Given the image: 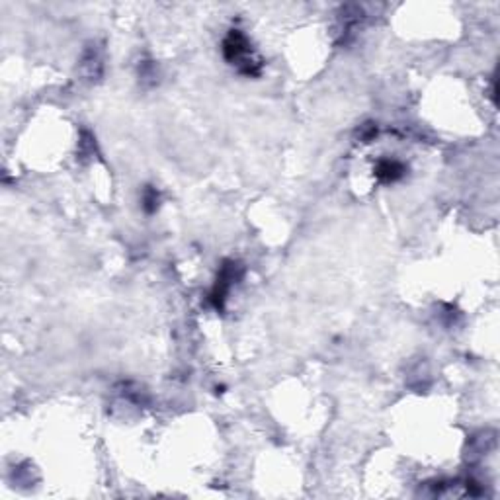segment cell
<instances>
[{"label": "cell", "instance_id": "6da1fadb", "mask_svg": "<svg viewBox=\"0 0 500 500\" xmlns=\"http://www.w3.org/2000/svg\"><path fill=\"white\" fill-rule=\"evenodd\" d=\"M223 55L227 59L229 63H237L240 65V70L244 75H258V70L252 67V59H250V47L249 39L240 34L239 30H233L227 35V39L223 41Z\"/></svg>", "mask_w": 500, "mask_h": 500}, {"label": "cell", "instance_id": "7a4b0ae2", "mask_svg": "<svg viewBox=\"0 0 500 500\" xmlns=\"http://www.w3.org/2000/svg\"><path fill=\"white\" fill-rule=\"evenodd\" d=\"M237 270H239V266H237L235 262H227V264L221 268L215 287H213V291H211V301H213V305H215L217 309L223 307V303H225V299H227L231 285H233V282L239 278Z\"/></svg>", "mask_w": 500, "mask_h": 500}, {"label": "cell", "instance_id": "3957f363", "mask_svg": "<svg viewBox=\"0 0 500 500\" xmlns=\"http://www.w3.org/2000/svg\"><path fill=\"white\" fill-rule=\"evenodd\" d=\"M375 174L381 182H395L405 174V166L397 160H381L375 169Z\"/></svg>", "mask_w": 500, "mask_h": 500}, {"label": "cell", "instance_id": "277c9868", "mask_svg": "<svg viewBox=\"0 0 500 500\" xmlns=\"http://www.w3.org/2000/svg\"><path fill=\"white\" fill-rule=\"evenodd\" d=\"M157 207H159V193H157L155 188H147L145 193H143V209L147 213H155Z\"/></svg>", "mask_w": 500, "mask_h": 500}]
</instances>
